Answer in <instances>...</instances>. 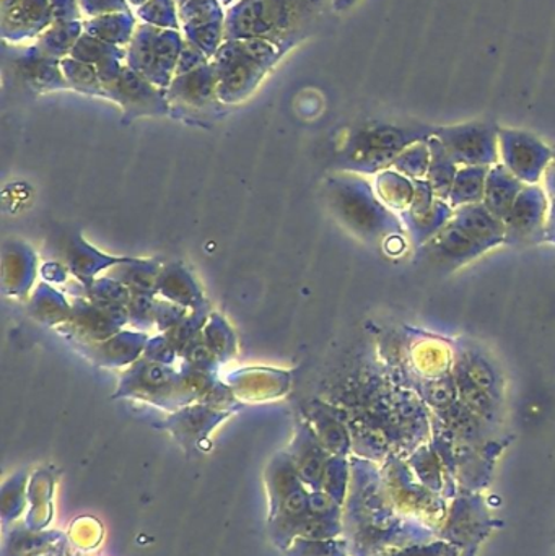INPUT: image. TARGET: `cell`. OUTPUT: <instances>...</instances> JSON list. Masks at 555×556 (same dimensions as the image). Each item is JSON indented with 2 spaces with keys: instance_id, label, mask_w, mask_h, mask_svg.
Segmentation results:
<instances>
[{
  "instance_id": "obj_5",
  "label": "cell",
  "mask_w": 555,
  "mask_h": 556,
  "mask_svg": "<svg viewBox=\"0 0 555 556\" xmlns=\"http://www.w3.org/2000/svg\"><path fill=\"white\" fill-rule=\"evenodd\" d=\"M456 192H459L463 199H468V202L475 201L482 192V176H475L472 173L466 176V173H463L462 185H456Z\"/></svg>"
},
{
  "instance_id": "obj_1",
  "label": "cell",
  "mask_w": 555,
  "mask_h": 556,
  "mask_svg": "<svg viewBox=\"0 0 555 556\" xmlns=\"http://www.w3.org/2000/svg\"><path fill=\"white\" fill-rule=\"evenodd\" d=\"M458 225L468 231L478 243L494 240L499 233V224L491 212L481 207H465L458 215Z\"/></svg>"
},
{
  "instance_id": "obj_4",
  "label": "cell",
  "mask_w": 555,
  "mask_h": 556,
  "mask_svg": "<svg viewBox=\"0 0 555 556\" xmlns=\"http://www.w3.org/2000/svg\"><path fill=\"white\" fill-rule=\"evenodd\" d=\"M462 394L466 399L471 407L478 408V410H485L489 407V397L485 391H482L478 386L472 384L471 381H465L462 384Z\"/></svg>"
},
{
  "instance_id": "obj_6",
  "label": "cell",
  "mask_w": 555,
  "mask_h": 556,
  "mask_svg": "<svg viewBox=\"0 0 555 556\" xmlns=\"http://www.w3.org/2000/svg\"><path fill=\"white\" fill-rule=\"evenodd\" d=\"M452 384H449L446 381L436 382V384L432 386V392H430V395H432L437 404H445L446 401L452 399Z\"/></svg>"
},
{
  "instance_id": "obj_3",
  "label": "cell",
  "mask_w": 555,
  "mask_h": 556,
  "mask_svg": "<svg viewBox=\"0 0 555 556\" xmlns=\"http://www.w3.org/2000/svg\"><path fill=\"white\" fill-rule=\"evenodd\" d=\"M466 375H468L469 381L481 388L482 391L494 389V375H492L491 369L488 368V365L482 359H469L468 366H466Z\"/></svg>"
},
{
  "instance_id": "obj_2",
  "label": "cell",
  "mask_w": 555,
  "mask_h": 556,
  "mask_svg": "<svg viewBox=\"0 0 555 556\" xmlns=\"http://www.w3.org/2000/svg\"><path fill=\"white\" fill-rule=\"evenodd\" d=\"M440 250H442L443 254L452 257H462L466 256V254L475 253L476 248L479 247L478 241L468 233V231L463 230L458 224L450 225L449 228L440 233L439 241Z\"/></svg>"
}]
</instances>
